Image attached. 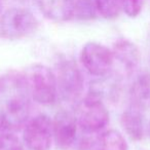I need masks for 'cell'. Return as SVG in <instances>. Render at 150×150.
<instances>
[{"label": "cell", "mask_w": 150, "mask_h": 150, "mask_svg": "<svg viewBox=\"0 0 150 150\" xmlns=\"http://www.w3.org/2000/svg\"><path fill=\"white\" fill-rule=\"evenodd\" d=\"M31 96L22 72L0 75V132L21 129L29 120Z\"/></svg>", "instance_id": "cell-1"}, {"label": "cell", "mask_w": 150, "mask_h": 150, "mask_svg": "<svg viewBox=\"0 0 150 150\" xmlns=\"http://www.w3.org/2000/svg\"><path fill=\"white\" fill-rule=\"evenodd\" d=\"M22 73L32 100L44 106L56 103L58 86L56 74L52 69L43 64H32Z\"/></svg>", "instance_id": "cell-2"}, {"label": "cell", "mask_w": 150, "mask_h": 150, "mask_svg": "<svg viewBox=\"0 0 150 150\" xmlns=\"http://www.w3.org/2000/svg\"><path fill=\"white\" fill-rule=\"evenodd\" d=\"M74 116L78 127L88 135L99 133L108 125L110 118L105 102L88 94L76 103Z\"/></svg>", "instance_id": "cell-3"}, {"label": "cell", "mask_w": 150, "mask_h": 150, "mask_svg": "<svg viewBox=\"0 0 150 150\" xmlns=\"http://www.w3.org/2000/svg\"><path fill=\"white\" fill-rule=\"evenodd\" d=\"M58 96L67 103L79 101L83 92V78L77 64L68 57H61L57 62Z\"/></svg>", "instance_id": "cell-4"}, {"label": "cell", "mask_w": 150, "mask_h": 150, "mask_svg": "<svg viewBox=\"0 0 150 150\" xmlns=\"http://www.w3.org/2000/svg\"><path fill=\"white\" fill-rule=\"evenodd\" d=\"M37 28V19L25 7H11L0 16V37L3 39H22L33 34Z\"/></svg>", "instance_id": "cell-5"}, {"label": "cell", "mask_w": 150, "mask_h": 150, "mask_svg": "<svg viewBox=\"0 0 150 150\" xmlns=\"http://www.w3.org/2000/svg\"><path fill=\"white\" fill-rule=\"evenodd\" d=\"M80 61L88 74L102 77L111 72L115 60L112 50L99 42L90 41L81 48Z\"/></svg>", "instance_id": "cell-6"}, {"label": "cell", "mask_w": 150, "mask_h": 150, "mask_svg": "<svg viewBox=\"0 0 150 150\" xmlns=\"http://www.w3.org/2000/svg\"><path fill=\"white\" fill-rule=\"evenodd\" d=\"M23 142L29 150H50L54 142L52 119L39 114L28 120L24 127Z\"/></svg>", "instance_id": "cell-7"}, {"label": "cell", "mask_w": 150, "mask_h": 150, "mask_svg": "<svg viewBox=\"0 0 150 150\" xmlns=\"http://www.w3.org/2000/svg\"><path fill=\"white\" fill-rule=\"evenodd\" d=\"M78 125L74 114L69 111L61 110L52 119L54 143L60 150H68L76 141Z\"/></svg>", "instance_id": "cell-8"}, {"label": "cell", "mask_w": 150, "mask_h": 150, "mask_svg": "<svg viewBox=\"0 0 150 150\" xmlns=\"http://www.w3.org/2000/svg\"><path fill=\"white\" fill-rule=\"evenodd\" d=\"M120 80L118 75L110 72L91 82L88 94L100 99L103 102H105V100L116 102L120 96Z\"/></svg>", "instance_id": "cell-9"}, {"label": "cell", "mask_w": 150, "mask_h": 150, "mask_svg": "<svg viewBox=\"0 0 150 150\" xmlns=\"http://www.w3.org/2000/svg\"><path fill=\"white\" fill-rule=\"evenodd\" d=\"M112 52L114 60L120 63L127 74H131L137 69L141 59V54L138 46L134 42L125 38H120L114 42Z\"/></svg>", "instance_id": "cell-10"}, {"label": "cell", "mask_w": 150, "mask_h": 150, "mask_svg": "<svg viewBox=\"0 0 150 150\" xmlns=\"http://www.w3.org/2000/svg\"><path fill=\"white\" fill-rule=\"evenodd\" d=\"M120 123L125 133L132 141H141L144 137V117L143 109L133 104L122 112Z\"/></svg>", "instance_id": "cell-11"}, {"label": "cell", "mask_w": 150, "mask_h": 150, "mask_svg": "<svg viewBox=\"0 0 150 150\" xmlns=\"http://www.w3.org/2000/svg\"><path fill=\"white\" fill-rule=\"evenodd\" d=\"M40 13L54 22L73 20L72 0H37Z\"/></svg>", "instance_id": "cell-12"}, {"label": "cell", "mask_w": 150, "mask_h": 150, "mask_svg": "<svg viewBox=\"0 0 150 150\" xmlns=\"http://www.w3.org/2000/svg\"><path fill=\"white\" fill-rule=\"evenodd\" d=\"M150 101V72L143 71L137 75L129 88V104L144 109Z\"/></svg>", "instance_id": "cell-13"}, {"label": "cell", "mask_w": 150, "mask_h": 150, "mask_svg": "<svg viewBox=\"0 0 150 150\" xmlns=\"http://www.w3.org/2000/svg\"><path fill=\"white\" fill-rule=\"evenodd\" d=\"M129 146L123 135L116 129H108L96 138L95 150H127Z\"/></svg>", "instance_id": "cell-14"}, {"label": "cell", "mask_w": 150, "mask_h": 150, "mask_svg": "<svg viewBox=\"0 0 150 150\" xmlns=\"http://www.w3.org/2000/svg\"><path fill=\"white\" fill-rule=\"evenodd\" d=\"M73 19L79 21H92L98 16L94 0H72Z\"/></svg>", "instance_id": "cell-15"}, {"label": "cell", "mask_w": 150, "mask_h": 150, "mask_svg": "<svg viewBox=\"0 0 150 150\" xmlns=\"http://www.w3.org/2000/svg\"><path fill=\"white\" fill-rule=\"evenodd\" d=\"M98 15L106 20H114L121 11V0H94Z\"/></svg>", "instance_id": "cell-16"}, {"label": "cell", "mask_w": 150, "mask_h": 150, "mask_svg": "<svg viewBox=\"0 0 150 150\" xmlns=\"http://www.w3.org/2000/svg\"><path fill=\"white\" fill-rule=\"evenodd\" d=\"M24 142L11 132L0 134V150H25Z\"/></svg>", "instance_id": "cell-17"}, {"label": "cell", "mask_w": 150, "mask_h": 150, "mask_svg": "<svg viewBox=\"0 0 150 150\" xmlns=\"http://www.w3.org/2000/svg\"><path fill=\"white\" fill-rule=\"evenodd\" d=\"M144 0H121V9L129 18H136L140 15Z\"/></svg>", "instance_id": "cell-18"}, {"label": "cell", "mask_w": 150, "mask_h": 150, "mask_svg": "<svg viewBox=\"0 0 150 150\" xmlns=\"http://www.w3.org/2000/svg\"><path fill=\"white\" fill-rule=\"evenodd\" d=\"M4 1H5V0H0V13L2 11L3 6H4Z\"/></svg>", "instance_id": "cell-19"}, {"label": "cell", "mask_w": 150, "mask_h": 150, "mask_svg": "<svg viewBox=\"0 0 150 150\" xmlns=\"http://www.w3.org/2000/svg\"><path fill=\"white\" fill-rule=\"evenodd\" d=\"M147 132H148V135H149V137H150V122H149V125H148V129H147Z\"/></svg>", "instance_id": "cell-20"}, {"label": "cell", "mask_w": 150, "mask_h": 150, "mask_svg": "<svg viewBox=\"0 0 150 150\" xmlns=\"http://www.w3.org/2000/svg\"><path fill=\"white\" fill-rule=\"evenodd\" d=\"M20 1H21V0H20ZM23 1H26V0H23Z\"/></svg>", "instance_id": "cell-21"}]
</instances>
